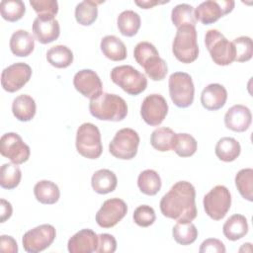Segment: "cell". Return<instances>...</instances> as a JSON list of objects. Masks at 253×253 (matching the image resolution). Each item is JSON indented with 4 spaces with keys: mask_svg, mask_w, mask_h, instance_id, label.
<instances>
[{
    "mask_svg": "<svg viewBox=\"0 0 253 253\" xmlns=\"http://www.w3.org/2000/svg\"><path fill=\"white\" fill-rule=\"evenodd\" d=\"M103 3L102 1L84 0L76 5L75 19L78 24L82 26L92 25L98 17V5Z\"/></svg>",
    "mask_w": 253,
    "mask_h": 253,
    "instance_id": "f546056e",
    "label": "cell"
},
{
    "mask_svg": "<svg viewBox=\"0 0 253 253\" xmlns=\"http://www.w3.org/2000/svg\"><path fill=\"white\" fill-rule=\"evenodd\" d=\"M223 235L231 241H236L244 237L248 232L247 218L239 213L231 215L222 226Z\"/></svg>",
    "mask_w": 253,
    "mask_h": 253,
    "instance_id": "484cf974",
    "label": "cell"
},
{
    "mask_svg": "<svg viewBox=\"0 0 253 253\" xmlns=\"http://www.w3.org/2000/svg\"><path fill=\"white\" fill-rule=\"evenodd\" d=\"M214 152L219 160L224 162H232L240 155L241 146L235 138L224 136L218 139L216 142Z\"/></svg>",
    "mask_w": 253,
    "mask_h": 253,
    "instance_id": "4316f807",
    "label": "cell"
},
{
    "mask_svg": "<svg viewBox=\"0 0 253 253\" xmlns=\"http://www.w3.org/2000/svg\"><path fill=\"white\" fill-rule=\"evenodd\" d=\"M233 0H208L202 2L195 10V18L204 25L215 23L219 18L230 13L234 8Z\"/></svg>",
    "mask_w": 253,
    "mask_h": 253,
    "instance_id": "5bb4252c",
    "label": "cell"
},
{
    "mask_svg": "<svg viewBox=\"0 0 253 253\" xmlns=\"http://www.w3.org/2000/svg\"><path fill=\"white\" fill-rule=\"evenodd\" d=\"M127 206L124 200L112 198L106 200L97 211L95 219L99 226L111 228L118 224L126 214Z\"/></svg>",
    "mask_w": 253,
    "mask_h": 253,
    "instance_id": "4fadbf2b",
    "label": "cell"
},
{
    "mask_svg": "<svg viewBox=\"0 0 253 253\" xmlns=\"http://www.w3.org/2000/svg\"><path fill=\"white\" fill-rule=\"evenodd\" d=\"M252 122V115L248 107L244 105H233L224 115L225 126L235 132L247 130Z\"/></svg>",
    "mask_w": 253,
    "mask_h": 253,
    "instance_id": "d6986e66",
    "label": "cell"
},
{
    "mask_svg": "<svg viewBox=\"0 0 253 253\" xmlns=\"http://www.w3.org/2000/svg\"><path fill=\"white\" fill-rule=\"evenodd\" d=\"M174 56L182 63H192L199 56L197 31L194 26H182L177 29L172 43Z\"/></svg>",
    "mask_w": 253,
    "mask_h": 253,
    "instance_id": "277c9868",
    "label": "cell"
},
{
    "mask_svg": "<svg viewBox=\"0 0 253 253\" xmlns=\"http://www.w3.org/2000/svg\"><path fill=\"white\" fill-rule=\"evenodd\" d=\"M168 113V104L165 98L160 94H151L146 96L140 107V116L149 126H159Z\"/></svg>",
    "mask_w": 253,
    "mask_h": 253,
    "instance_id": "2e32d148",
    "label": "cell"
},
{
    "mask_svg": "<svg viewBox=\"0 0 253 253\" xmlns=\"http://www.w3.org/2000/svg\"><path fill=\"white\" fill-rule=\"evenodd\" d=\"M0 250L6 253H17L18 244L16 240L10 235L0 236Z\"/></svg>",
    "mask_w": 253,
    "mask_h": 253,
    "instance_id": "f6af8a7d",
    "label": "cell"
},
{
    "mask_svg": "<svg viewBox=\"0 0 253 253\" xmlns=\"http://www.w3.org/2000/svg\"><path fill=\"white\" fill-rule=\"evenodd\" d=\"M110 76L111 80L128 95H139L147 87L146 76L131 65L116 66Z\"/></svg>",
    "mask_w": 253,
    "mask_h": 253,
    "instance_id": "8992f818",
    "label": "cell"
},
{
    "mask_svg": "<svg viewBox=\"0 0 253 253\" xmlns=\"http://www.w3.org/2000/svg\"><path fill=\"white\" fill-rule=\"evenodd\" d=\"M169 95L172 102L179 108H187L194 102L195 86L190 74L186 72H174L170 75Z\"/></svg>",
    "mask_w": 253,
    "mask_h": 253,
    "instance_id": "ba28073f",
    "label": "cell"
},
{
    "mask_svg": "<svg viewBox=\"0 0 253 253\" xmlns=\"http://www.w3.org/2000/svg\"><path fill=\"white\" fill-rule=\"evenodd\" d=\"M226 251L222 241L216 238H208L200 246V253H224Z\"/></svg>",
    "mask_w": 253,
    "mask_h": 253,
    "instance_id": "ee69618b",
    "label": "cell"
},
{
    "mask_svg": "<svg viewBox=\"0 0 253 253\" xmlns=\"http://www.w3.org/2000/svg\"><path fill=\"white\" fill-rule=\"evenodd\" d=\"M12 112L14 117L20 122L31 121L37 112L35 100L27 94H22L16 97L12 103Z\"/></svg>",
    "mask_w": 253,
    "mask_h": 253,
    "instance_id": "cb8c5ba5",
    "label": "cell"
},
{
    "mask_svg": "<svg viewBox=\"0 0 253 253\" xmlns=\"http://www.w3.org/2000/svg\"><path fill=\"white\" fill-rule=\"evenodd\" d=\"M9 45L14 55L26 57L33 52L35 48V40L28 31L17 30L12 34Z\"/></svg>",
    "mask_w": 253,
    "mask_h": 253,
    "instance_id": "7402d4cb",
    "label": "cell"
},
{
    "mask_svg": "<svg viewBox=\"0 0 253 253\" xmlns=\"http://www.w3.org/2000/svg\"><path fill=\"white\" fill-rule=\"evenodd\" d=\"M34 195L38 202L43 205H53L60 197L58 186L48 180H42L34 187Z\"/></svg>",
    "mask_w": 253,
    "mask_h": 253,
    "instance_id": "83f0119b",
    "label": "cell"
},
{
    "mask_svg": "<svg viewBox=\"0 0 253 253\" xmlns=\"http://www.w3.org/2000/svg\"><path fill=\"white\" fill-rule=\"evenodd\" d=\"M32 76V68L25 62H17L3 69L1 85L9 93H14L24 87Z\"/></svg>",
    "mask_w": 253,
    "mask_h": 253,
    "instance_id": "9a60e30c",
    "label": "cell"
},
{
    "mask_svg": "<svg viewBox=\"0 0 253 253\" xmlns=\"http://www.w3.org/2000/svg\"><path fill=\"white\" fill-rule=\"evenodd\" d=\"M175 132L172 128L162 126L154 129L150 136V143L153 148L160 152L170 151Z\"/></svg>",
    "mask_w": 253,
    "mask_h": 253,
    "instance_id": "d590c367",
    "label": "cell"
},
{
    "mask_svg": "<svg viewBox=\"0 0 253 253\" xmlns=\"http://www.w3.org/2000/svg\"><path fill=\"white\" fill-rule=\"evenodd\" d=\"M98 248V235L90 228H84L69 238L67 249L70 253H92Z\"/></svg>",
    "mask_w": 253,
    "mask_h": 253,
    "instance_id": "ffe728a7",
    "label": "cell"
},
{
    "mask_svg": "<svg viewBox=\"0 0 253 253\" xmlns=\"http://www.w3.org/2000/svg\"><path fill=\"white\" fill-rule=\"evenodd\" d=\"M0 13L4 20L17 22L26 13V6L21 0H2L0 3Z\"/></svg>",
    "mask_w": 253,
    "mask_h": 253,
    "instance_id": "f35d334b",
    "label": "cell"
},
{
    "mask_svg": "<svg viewBox=\"0 0 253 253\" xmlns=\"http://www.w3.org/2000/svg\"><path fill=\"white\" fill-rule=\"evenodd\" d=\"M76 149L77 152L88 159H97L103 152L101 133L94 124H82L76 132Z\"/></svg>",
    "mask_w": 253,
    "mask_h": 253,
    "instance_id": "52a82bcc",
    "label": "cell"
},
{
    "mask_svg": "<svg viewBox=\"0 0 253 253\" xmlns=\"http://www.w3.org/2000/svg\"><path fill=\"white\" fill-rule=\"evenodd\" d=\"M235 49V59L237 62H246L252 58L253 55V43L251 38L247 36H241L233 40L232 42Z\"/></svg>",
    "mask_w": 253,
    "mask_h": 253,
    "instance_id": "ab89813d",
    "label": "cell"
},
{
    "mask_svg": "<svg viewBox=\"0 0 253 253\" xmlns=\"http://www.w3.org/2000/svg\"><path fill=\"white\" fill-rule=\"evenodd\" d=\"M118 29L120 33L125 37H133L137 34L141 20L140 16L132 11V10H126L123 11L117 19Z\"/></svg>",
    "mask_w": 253,
    "mask_h": 253,
    "instance_id": "f1b7e54d",
    "label": "cell"
},
{
    "mask_svg": "<svg viewBox=\"0 0 253 253\" xmlns=\"http://www.w3.org/2000/svg\"><path fill=\"white\" fill-rule=\"evenodd\" d=\"M0 153L11 162L19 165L28 161L31 149L18 133L7 132L1 136Z\"/></svg>",
    "mask_w": 253,
    "mask_h": 253,
    "instance_id": "7c38bea8",
    "label": "cell"
},
{
    "mask_svg": "<svg viewBox=\"0 0 253 253\" xmlns=\"http://www.w3.org/2000/svg\"><path fill=\"white\" fill-rule=\"evenodd\" d=\"M117 249L116 238L109 233H101L98 235V253H114Z\"/></svg>",
    "mask_w": 253,
    "mask_h": 253,
    "instance_id": "7bdbcfd3",
    "label": "cell"
},
{
    "mask_svg": "<svg viewBox=\"0 0 253 253\" xmlns=\"http://www.w3.org/2000/svg\"><path fill=\"white\" fill-rule=\"evenodd\" d=\"M0 209H1L0 221L5 222L7 219H9L11 217L12 212H13V208L8 201H6L5 199H1L0 200Z\"/></svg>",
    "mask_w": 253,
    "mask_h": 253,
    "instance_id": "bcb514c9",
    "label": "cell"
},
{
    "mask_svg": "<svg viewBox=\"0 0 253 253\" xmlns=\"http://www.w3.org/2000/svg\"><path fill=\"white\" fill-rule=\"evenodd\" d=\"M22 172L18 164L5 163L0 168V186L3 189H15L21 181Z\"/></svg>",
    "mask_w": 253,
    "mask_h": 253,
    "instance_id": "8d00e7d4",
    "label": "cell"
},
{
    "mask_svg": "<svg viewBox=\"0 0 253 253\" xmlns=\"http://www.w3.org/2000/svg\"><path fill=\"white\" fill-rule=\"evenodd\" d=\"M169 1H157V0H135L134 3L141 9H150L159 4H165Z\"/></svg>",
    "mask_w": 253,
    "mask_h": 253,
    "instance_id": "7dc6e473",
    "label": "cell"
},
{
    "mask_svg": "<svg viewBox=\"0 0 253 253\" xmlns=\"http://www.w3.org/2000/svg\"><path fill=\"white\" fill-rule=\"evenodd\" d=\"M73 85L81 95L90 100L103 92L102 81L92 69H82L76 72L73 77Z\"/></svg>",
    "mask_w": 253,
    "mask_h": 253,
    "instance_id": "e0dca14e",
    "label": "cell"
},
{
    "mask_svg": "<svg viewBox=\"0 0 253 253\" xmlns=\"http://www.w3.org/2000/svg\"><path fill=\"white\" fill-rule=\"evenodd\" d=\"M206 213L213 220L222 219L228 212L231 206V194L223 185H216L203 200Z\"/></svg>",
    "mask_w": 253,
    "mask_h": 253,
    "instance_id": "30bf717a",
    "label": "cell"
},
{
    "mask_svg": "<svg viewBox=\"0 0 253 253\" xmlns=\"http://www.w3.org/2000/svg\"><path fill=\"white\" fill-rule=\"evenodd\" d=\"M56 237V231L51 224H41L28 230L22 243L25 251L28 253H39L49 247Z\"/></svg>",
    "mask_w": 253,
    "mask_h": 253,
    "instance_id": "8fae6325",
    "label": "cell"
},
{
    "mask_svg": "<svg viewBox=\"0 0 253 253\" xmlns=\"http://www.w3.org/2000/svg\"><path fill=\"white\" fill-rule=\"evenodd\" d=\"M205 43L212 61L220 66L231 64L235 59V49L218 30L211 29L206 33Z\"/></svg>",
    "mask_w": 253,
    "mask_h": 253,
    "instance_id": "5b68a950",
    "label": "cell"
},
{
    "mask_svg": "<svg viewBox=\"0 0 253 253\" xmlns=\"http://www.w3.org/2000/svg\"><path fill=\"white\" fill-rule=\"evenodd\" d=\"M174 240L181 245H190L194 243L198 237V229L192 221L177 222L172 229Z\"/></svg>",
    "mask_w": 253,
    "mask_h": 253,
    "instance_id": "e575fe53",
    "label": "cell"
},
{
    "mask_svg": "<svg viewBox=\"0 0 253 253\" xmlns=\"http://www.w3.org/2000/svg\"><path fill=\"white\" fill-rule=\"evenodd\" d=\"M47 62L56 68H66L73 62V52L63 44L51 46L46 52Z\"/></svg>",
    "mask_w": 253,
    "mask_h": 253,
    "instance_id": "1f68e13d",
    "label": "cell"
},
{
    "mask_svg": "<svg viewBox=\"0 0 253 253\" xmlns=\"http://www.w3.org/2000/svg\"><path fill=\"white\" fill-rule=\"evenodd\" d=\"M118 184L116 174L109 169L97 170L91 178V186L93 190L101 195L113 192Z\"/></svg>",
    "mask_w": 253,
    "mask_h": 253,
    "instance_id": "d4e9b609",
    "label": "cell"
},
{
    "mask_svg": "<svg viewBox=\"0 0 253 253\" xmlns=\"http://www.w3.org/2000/svg\"><path fill=\"white\" fill-rule=\"evenodd\" d=\"M33 33L39 42L50 43L60 35L59 23L53 16H38L33 23Z\"/></svg>",
    "mask_w": 253,
    "mask_h": 253,
    "instance_id": "ac0fdd59",
    "label": "cell"
},
{
    "mask_svg": "<svg viewBox=\"0 0 253 253\" xmlns=\"http://www.w3.org/2000/svg\"><path fill=\"white\" fill-rule=\"evenodd\" d=\"M132 218L137 225L141 227H148L154 223L156 214L153 208L147 205H141L134 210Z\"/></svg>",
    "mask_w": 253,
    "mask_h": 253,
    "instance_id": "60d3db41",
    "label": "cell"
},
{
    "mask_svg": "<svg viewBox=\"0 0 253 253\" xmlns=\"http://www.w3.org/2000/svg\"><path fill=\"white\" fill-rule=\"evenodd\" d=\"M135 61L143 67L145 73L153 81H161L168 72L167 63L159 56L156 47L148 42H138L133 50Z\"/></svg>",
    "mask_w": 253,
    "mask_h": 253,
    "instance_id": "3957f363",
    "label": "cell"
},
{
    "mask_svg": "<svg viewBox=\"0 0 253 253\" xmlns=\"http://www.w3.org/2000/svg\"><path fill=\"white\" fill-rule=\"evenodd\" d=\"M30 5L38 16L55 17L58 12V3L55 0H31Z\"/></svg>",
    "mask_w": 253,
    "mask_h": 253,
    "instance_id": "b9f144b4",
    "label": "cell"
},
{
    "mask_svg": "<svg viewBox=\"0 0 253 253\" xmlns=\"http://www.w3.org/2000/svg\"><path fill=\"white\" fill-rule=\"evenodd\" d=\"M89 111L98 120L120 122L127 115V104L119 95L102 92L90 100Z\"/></svg>",
    "mask_w": 253,
    "mask_h": 253,
    "instance_id": "7a4b0ae2",
    "label": "cell"
},
{
    "mask_svg": "<svg viewBox=\"0 0 253 253\" xmlns=\"http://www.w3.org/2000/svg\"><path fill=\"white\" fill-rule=\"evenodd\" d=\"M235 186L245 200L253 201V169L244 168L237 172L235 175Z\"/></svg>",
    "mask_w": 253,
    "mask_h": 253,
    "instance_id": "74e56055",
    "label": "cell"
},
{
    "mask_svg": "<svg viewBox=\"0 0 253 253\" xmlns=\"http://www.w3.org/2000/svg\"><path fill=\"white\" fill-rule=\"evenodd\" d=\"M227 100V91L224 86L218 83H211L206 86L201 94V103L206 110L216 111L221 109Z\"/></svg>",
    "mask_w": 253,
    "mask_h": 253,
    "instance_id": "44dd1931",
    "label": "cell"
},
{
    "mask_svg": "<svg viewBox=\"0 0 253 253\" xmlns=\"http://www.w3.org/2000/svg\"><path fill=\"white\" fill-rule=\"evenodd\" d=\"M162 214L177 222H190L197 217L196 190L188 181L176 182L160 200Z\"/></svg>",
    "mask_w": 253,
    "mask_h": 253,
    "instance_id": "6da1fadb",
    "label": "cell"
},
{
    "mask_svg": "<svg viewBox=\"0 0 253 253\" xmlns=\"http://www.w3.org/2000/svg\"><path fill=\"white\" fill-rule=\"evenodd\" d=\"M137 186L141 193L147 196L156 195L162 186L159 174L152 169H146L138 175Z\"/></svg>",
    "mask_w": 253,
    "mask_h": 253,
    "instance_id": "4dcf8cb0",
    "label": "cell"
},
{
    "mask_svg": "<svg viewBox=\"0 0 253 253\" xmlns=\"http://www.w3.org/2000/svg\"><path fill=\"white\" fill-rule=\"evenodd\" d=\"M171 20L173 25L178 29L182 26H196V18L194 14V7L187 3L176 5L171 12Z\"/></svg>",
    "mask_w": 253,
    "mask_h": 253,
    "instance_id": "836d02e7",
    "label": "cell"
},
{
    "mask_svg": "<svg viewBox=\"0 0 253 253\" xmlns=\"http://www.w3.org/2000/svg\"><path fill=\"white\" fill-rule=\"evenodd\" d=\"M100 47L103 54L110 60L122 61L126 58V46L124 42L116 36H105L101 40Z\"/></svg>",
    "mask_w": 253,
    "mask_h": 253,
    "instance_id": "603a6c76",
    "label": "cell"
},
{
    "mask_svg": "<svg viewBox=\"0 0 253 253\" xmlns=\"http://www.w3.org/2000/svg\"><path fill=\"white\" fill-rule=\"evenodd\" d=\"M138 145V133L132 128L124 127L116 132L109 144V151L118 159L130 160L136 155Z\"/></svg>",
    "mask_w": 253,
    "mask_h": 253,
    "instance_id": "9c48e42d",
    "label": "cell"
},
{
    "mask_svg": "<svg viewBox=\"0 0 253 253\" xmlns=\"http://www.w3.org/2000/svg\"><path fill=\"white\" fill-rule=\"evenodd\" d=\"M198 148L195 137L189 133H175L172 149L180 157H190L194 155Z\"/></svg>",
    "mask_w": 253,
    "mask_h": 253,
    "instance_id": "d6a6232c",
    "label": "cell"
}]
</instances>
